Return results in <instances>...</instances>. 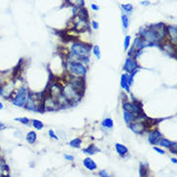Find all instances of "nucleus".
<instances>
[{"mask_svg":"<svg viewBox=\"0 0 177 177\" xmlns=\"http://www.w3.org/2000/svg\"><path fill=\"white\" fill-rule=\"evenodd\" d=\"M90 50H91V46L83 43H74L71 48L72 54L75 57L79 58L81 61H84L85 63L88 62Z\"/></svg>","mask_w":177,"mask_h":177,"instance_id":"f257e3e1","label":"nucleus"},{"mask_svg":"<svg viewBox=\"0 0 177 177\" xmlns=\"http://www.w3.org/2000/svg\"><path fill=\"white\" fill-rule=\"evenodd\" d=\"M28 91L25 87H21L18 89L17 95L15 96V98L12 101V103L17 106H24L26 101H27V98H28Z\"/></svg>","mask_w":177,"mask_h":177,"instance_id":"f03ea898","label":"nucleus"},{"mask_svg":"<svg viewBox=\"0 0 177 177\" xmlns=\"http://www.w3.org/2000/svg\"><path fill=\"white\" fill-rule=\"evenodd\" d=\"M69 70L77 77H84L87 74V68L79 61H73L69 64Z\"/></svg>","mask_w":177,"mask_h":177,"instance_id":"7ed1b4c3","label":"nucleus"},{"mask_svg":"<svg viewBox=\"0 0 177 177\" xmlns=\"http://www.w3.org/2000/svg\"><path fill=\"white\" fill-rule=\"evenodd\" d=\"M62 94L67 99L68 101H78L80 99L79 93L71 85L62 89Z\"/></svg>","mask_w":177,"mask_h":177,"instance_id":"20e7f679","label":"nucleus"},{"mask_svg":"<svg viewBox=\"0 0 177 177\" xmlns=\"http://www.w3.org/2000/svg\"><path fill=\"white\" fill-rule=\"evenodd\" d=\"M138 64L137 62L135 61V59H133L132 58H128V59H126L125 61V64H124V70L127 71L128 74H131L133 73V71L137 70L138 68Z\"/></svg>","mask_w":177,"mask_h":177,"instance_id":"39448f33","label":"nucleus"},{"mask_svg":"<svg viewBox=\"0 0 177 177\" xmlns=\"http://www.w3.org/2000/svg\"><path fill=\"white\" fill-rule=\"evenodd\" d=\"M129 125V128L135 133H142L146 129V126L142 122H131Z\"/></svg>","mask_w":177,"mask_h":177,"instance_id":"423d86ee","label":"nucleus"},{"mask_svg":"<svg viewBox=\"0 0 177 177\" xmlns=\"http://www.w3.org/2000/svg\"><path fill=\"white\" fill-rule=\"evenodd\" d=\"M161 139H162V133L158 130H154L148 134V141L153 145L158 144V142Z\"/></svg>","mask_w":177,"mask_h":177,"instance_id":"0eeeda50","label":"nucleus"},{"mask_svg":"<svg viewBox=\"0 0 177 177\" xmlns=\"http://www.w3.org/2000/svg\"><path fill=\"white\" fill-rule=\"evenodd\" d=\"M57 106V102L54 101V99L52 96H48L44 99V108L46 110H52Z\"/></svg>","mask_w":177,"mask_h":177,"instance_id":"6e6552de","label":"nucleus"},{"mask_svg":"<svg viewBox=\"0 0 177 177\" xmlns=\"http://www.w3.org/2000/svg\"><path fill=\"white\" fill-rule=\"evenodd\" d=\"M167 31L168 33V36L170 37V42L173 44H176L177 39V30L175 26H168Z\"/></svg>","mask_w":177,"mask_h":177,"instance_id":"1a4fd4ad","label":"nucleus"},{"mask_svg":"<svg viewBox=\"0 0 177 177\" xmlns=\"http://www.w3.org/2000/svg\"><path fill=\"white\" fill-rule=\"evenodd\" d=\"M83 165L86 168H87L88 170H95L97 168V164L95 163V162L93 160H92L91 158L87 157L86 159H84L83 161Z\"/></svg>","mask_w":177,"mask_h":177,"instance_id":"9d476101","label":"nucleus"},{"mask_svg":"<svg viewBox=\"0 0 177 177\" xmlns=\"http://www.w3.org/2000/svg\"><path fill=\"white\" fill-rule=\"evenodd\" d=\"M115 149H116V152L118 153L120 156H124V155H126L128 153L127 148L126 146L122 145V144H119V143L115 144Z\"/></svg>","mask_w":177,"mask_h":177,"instance_id":"9b49d317","label":"nucleus"},{"mask_svg":"<svg viewBox=\"0 0 177 177\" xmlns=\"http://www.w3.org/2000/svg\"><path fill=\"white\" fill-rule=\"evenodd\" d=\"M37 141V133L34 131H31L26 135V141L29 144H34Z\"/></svg>","mask_w":177,"mask_h":177,"instance_id":"f8f14e48","label":"nucleus"},{"mask_svg":"<svg viewBox=\"0 0 177 177\" xmlns=\"http://www.w3.org/2000/svg\"><path fill=\"white\" fill-rule=\"evenodd\" d=\"M120 86H121L122 88L126 89L127 92H129V87H128V84H127V74H123L121 75V78H120Z\"/></svg>","mask_w":177,"mask_h":177,"instance_id":"ddd939ff","label":"nucleus"},{"mask_svg":"<svg viewBox=\"0 0 177 177\" xmlns=\"http://www.w3.org/2000/svg\"><path fill=\"white\" fill-rule=\"evenodd\" d=\"M176 142H173V141H168V140H167V139H161L160 141H159V142H158V144L159 145H161L162 147L163 148H171L174 144H175Z\"/></svg>","mask_w":177,"mask_h":177,"instance_id":"4468645a","label":"nucleus"},{"mask_svg":"<svg viewBox=\"0 0 177 177\" xmlns=\"http://www.w3.org/2000/svg\"><path fill=\"white\" fill-rule=\"evenodd\" d=\"M123 116H124V119H125V121H126L127 124H130L131 122H133V120L135 119L132 113H130L128 111H126V110H124Z\"/></svg>","mask_w":177,"mask_h":177,"instance_id":"2eb2a0df","label":"nucleus"},{"mask_svg":"<svg viewBox=\"0 0 177 177\" xmlns=\"http://www.w3.org/2000/svg\"><path fill=\"white\" fill-rule=\"evenodd\" d=\"M100 151V149L98 148H96L94 145H91V146H89L88 148H86V149H84L83 150V152L84 153H86V154H95L96 153H98Z\"/></svg>","mask_w":177,"mask_h":177,"instance_id":"dca6fc26","label":"nucleus"},{"mask_svg":"<svg viewBox=\"0 0 177 177\" xmlns=\"http://www.w3.org/2000/svg\"><path fill=\"white\" fill-rule=\"evenodd\" d=\"M121 23H122V25H123L124 29H127L128 28L129 18H128V16L126 14V13H123V14L121 15Z\"/></svg>","mask_w":177,"mask_h":177,"instance_id":"f3484780","label":"nucleus"},{"mask_svg":"<svg viewBox=\"0 0 177 177\" xmlns=\"http://www.w3.org/2000/svg\"><path fill=\"white\" fill-rule=\"evenodd\" d=\"M79 19H82L84 21H87L88 19V13H87V11L86 9H80L79 11Z\"/></svg>","mask_w":177,"mask_h":177,"instance_id":"a211bd4d","label":"nucleus"},{"mask_svg":"<svg viewBox=\"0 0 177 177\" xmlns=\"http://www.w3.org/2000/svg\"><path fill=\"white\" fill-rule=\"evenodd\" d=\"M101 125L103 126L104 127L106 128H112L114 127V121L111 118H106L103 119V121L101 122Z\"/></svg>","mask_w":177,"mask_h":177,"instance_id":"6ab92c4d","label":"nucleus"},{"mask_svg":"<svg viewBox=\"0 0 177 177\" xmlns=\"http://www.w3.org/2000/svg\"><path fill=\"white\" fill-rule=\"evenodd\" d=\"M175 44H173L172 43L170 44H164L163 45V50L168 53H172V52H176V49H175Z\"/></svg>","mask_w":177,"mask_h":177,"instance_id":"aec40b11","label":"nucleus"},{"mask_svg":"<svg viewBox=\"0 0 177 177\" xmlns=\"http://www.w3.org/2000/svg\"><path fill=\"white\" fill-rule=\"evenodd\" d=\"M121 8L123 9L124 12L127 14H130L133 12V7L131 4H121Z\"/></svg>","mask_w":177,"mask_h":177,"instance_id":"412c9836","label":"nucleus"},{"mask_svg":"<svg viewBox=\"0 0 177 177\" xmlns=\"http://www.w3.org/2000/svg\"><path fill=\"white\" fill-rule=\"evenodd\" d=\"M69 145H70L71 147H73V148H79L80 147V145H81V140H80L79 138H75V139L72 140V141L69 142Z\"/></svg>","mask_w":177,"mask_h":177,"instance_id":"4be33fe9","label":"nucleus"},{"mask_svg":"<svg viewBox=\"0 0 177 177\" xmlns=\"http://www.w3.org/2000/svg\"><path fill=\"white\" fill-rule=\"evenodd\" d=\"M32 126L38 130H41L44 127V124L42 123V121H40L39 119H33L32 120Z\"/></svg>","mask_w":177,"mask_h":177,"instance_id":"5701e85b","label":"nucleus"},{"mask_svg":"<svg viewBox=\"0 0 177 177\" xmlns=\"http://www.w3.org/2000/svg\"><path fill=\"white\" fill-rule=\"evenodd\" d=\"M93 54L96 56L97 59H101V49H100L99 45H94L93 48Z\"/></svg>","mask_w":177,"mask_h":177,"instance_id":"b1692460","label":"nucleus"},{"mask_svg":"<svg viewBox=\"0 0 177 177\" xmlns=\"http://www.w3.org/2000/svg\"><path fill=\"white\" fill-rule=\"evenodd\" d=\"M130 40H131V37L129 35L126 36L125 39H124V50L127 51L128 49V47L130 46Z\"/></svg>","mask_w":177,"mask_h":177,"instance_id":"393cba45","label":"nucleus"},{"mask_svg":"<svg viewBox=\"0 0 177 177\" xmlns=\"http://www.w3.org/2000/svg\"><path fill=\"white\" fill-rule=\"evenodd\" d=\"M68 3H73L74 4H76L78 7H81L84 5V0H67Z\"/></svg>","mask_w":177,"mask_h":177,"instance_id":"a878e982","label":"nucleus"},{"mask_svg":"<svg viewBox=\"0 0 177 177\" xmlns=\"http://www.w3.org/2000/svg\"><path fill=\"white\" fill-rule=\"evenodd\" d=\"M15 120L17 121H19L20 123L22 124H25V125H28L30 123V119L26 117H21V118H15Z\"/></svg>","mask_w":177,"mask_h":177,"instance_id":"bb28decb","label":"nucleus"},{"mask_svg":"<svg viewBox=\"0 0 177 177\" xmlns=\"http://www.w3.org/2000/svg\"><path fill=\"white\" fill-rule=\"evenodd\" d=\"M144 172H147V170L145 169V168H144V166H143V165H141V168H140V176H147Z\"/></svg>","mask_w":177,"mask_h":177,"instance_id":"cd10ccee","label":"nucleus"},{"mask_svg":"<svg viewBox=\"0 0 177 177\" xmlns=\"http://www.w3.org/2000/svg\"><path fill=\"white\" fill-rule=\"evenodd\" d=\"M48 133H49V135H50V137H51V138H53V139H55V140H58V139H59V138H58V136L55 134V133H54V131H53V130L50 129V130L48 131Z\"/></svg>","mask_w":177,"mask_h":177,"instance_id":"c85d7f7f","label":"nucleus"},{"mask_svg":"<svg viewBox=\"0 0 177 177\" xmlns=\"http://www.w3.org/2000/svg\"><path fill=\"white\" fill-rule=\"evenodd\" d=\"M99 175L101 176L102 177H109L110 176V175L106 171V170H101L100 172H99Z\"/></svg>","mask_w":177,"mask_h":177,"instance_id":"c756f323","label":"nucleus"},{"mask_svg":"<svg viewBox=\"0 0 177 177\" xmlns=\"http://www.w3.org/2000/svg\"><path fill=\"white\" fill-rule=\"evenodd\" d=\"M155 152H157V153H159V154H165V151L162 149V148H157V147H154L153 148Z\"/></svg>","mask_w":177,"mask_h":177,"instance_id":"7c9ffc66","label":"nucleus"},{"mask_svg":"<svg viewBox=\"0 0 177 177\" xmlns=\"http://www.w3.org/2000/svg\"><path fill=\"white\" fill-rule=\"evenodd\" d=\"M64 157H65V159H66L67 161H70V162L74 161V157L73 155H71V154H65Z\"/></svg>","mask_w":177,"mask_h":177,"instance_id":"2f4dec72","label":"nucleus"},{"mask_svg":"<svg viewBox=\"0 0 177 177\" xmlns=\"http://www.w3.org/2000/svg\"><path fill=\"white\" fill-rule=\"evenodd\" d=\"M92 26H93V30L99 29V24H98V22H97V21H95V20H93V21L92 22Z\"/></svg>","mask_w":177,"mask_h":177,"instance_id":"473e14b6","label":"nucleus"},{"mask_svg":"<svg viewBox=\"0 0 177 177\" xmlns=\"http://www.w3.org/2000/svg\"><path fill=\"white\" fill-rule=\"evenodd\" d=\"M91 8H92L93 11H98V10H99V6H98L97 4H91Z\"/></svg>","mask_w":177,"mask_h":177,"instance_id":"72a5a7b5","label":"nucleus"},{"mask_svg":"<svg viewBox=\"0 0 177 177\" xmlns=\"http://www.w3.org/2000/svg\"><path fill=\"white\" fill-rule=\"evenodd\" d=\"M141 4H142V5H146V6H148L150 4V2H148V1H142V2H141Z\"/></svg>","mask_w":177,"mask_h":177,"instance_id":"f704fd0d","label":"nucleus"},{"mask_svg":"<svg viewBox=\"0 0 177 177\" xmlns=\"http://www.w3.org/2000/svg\"><path fill=\"white\" fill-rule=\"evenodd\" d=\"M4 127H5V125H4V123L0 122V130H2V129H4Z\"/></svg>","mask_w":177,"mask_h":177,"instance_id":"c9c22d12","label":"nucleus"},{"mask_svg":"<svg viewBox=\"0 0 177 177\" xmlns=\"http://www.w3.org/2000/svg\"><path fill=\"white\" fill-rule=\"evenodd\" d=\"M170 160H171V162H172L175 163V164H176L177 163V160L176 159H175V158H171Z\"/></svg>","mask_w":177,"mask_h":177,"instance_id":"e433bc0d","label":"nucleus"},{"mask_svg":"<svg viewBox=\"0 0 177 177\" xmlns=\"http://www.w3.org/2000/svg\"><path fill=\"white\" fill-rule=\"evenodd\" d=\"M3 107H4V106H3V104L1 103V102H0V110H1V109H3Z\"/></svg>","mask_w":177,"mask_h":177,"instance_id":"4c0bfd02","label":"nucleus"}]
</instances>
